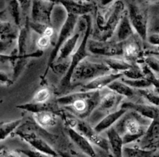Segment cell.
Returning <instances> with one entry per match:
<instances>
[{
  "label": "cell",
  "instance_id": "obj_1",
  "mask_svg": "<svg viewBox=\"0 0 159 157\" xmlns=\"http://www.w3.org/2000/svg\"><path fill=\"white\" fill-rule=\"evenodd\" d=\"M125 13V6L120 0L113 2L104 12H98L95 23V38L99 40H110Z\"/></svg>",
  "mask_w": 159,
  "mask_h": 157
},
{
  "label": "cell",
  "instance_id": "obj_2",
  "mask_svg": "<svg viewBox=\"0 0 159 157\" xmlns=\"http://www.w3.org/2000/svg\"><path fill=\"white\" fill-rule=\"evenodd\" d=\"M99 90L79 91L59 97L57 103L69 110L75 116L84 120L91 115L100 100Z\"/></svg>",
  "mask_w": 159,
  "mask_h": 157
},
{
  "label": "cell",
  "instance_id": "obj_3",
  "mask_svg": "<svg viewBox=\"0 0 159 157\" xmlns=\"http://www.w3.org/2000/svg\"><path fill=\"white\" fill-rule=\"evenodd\" d=\"M82 16L85 19L87 23L86 28L85 30V34H84L83 38H82L81 44L78 47L77 49L75 50V51L73 53L72 55H71L69 68H68V72L64 76L63 79H62L61 82V87L68 88V87H69L71 85V77H72V74L74 72L75 68H76V66L82 60H84L85 58H87L89 55V51H88L87 44H88V40L89 39L90 35H91L92 31L93 30V19H92L91 16L89 13L82 15Z\"/></svg>",
  "mask_w": 159,
  "mask_h": 157
},
{
  "label": "cell",
  "instance_id": "obj_4",
  "mask_svg": "<svg viewBox=\"0 0 159 157\" xmlns=\"http://www.w3.org/2000/svg\"><path fill=\"white\" fill-rule=\"evenodd\" d=\"M111 72L112 70L106 63L92 62L85 58L75 68L71 77V82L90 81L101 75Z\"/></svg>",
  "mask_w": 159,
  "mask_h": 157
},
{
  "label": "cell",
  "instance_id": "obj_5",
  "mask_svg": "<svg viewBox=\"0 0 159 157\" xmlns=\"http://www.w3.org/2000/svg\"><path fill=\"white\" fill-rule=\"evenodd\" d=\"M126 113L120 119V122L116 124V127L118 132L121 135H139L142 138L151 122H142V120L147 118L143 117L136 111L131 112L129 114Z\"/></svg>",
  "mask_w": 159,
  "mask_h": 157
},
{
  "label": "cell",
  "instance_id": "obj_6",
  "mask_svg": "<svg viewBox=\"0 0 159 157\" xmlns=\"http://www.w3.org/2000/svg\"><path fill=\"white\" fill-rule=\"evenodd\" d=\"M79 16H80L76 15V14L68 13L66 20H65V23L62 24L61 27L57 40H56L54 48H53L52 51H51V54H50L49 58H48V66H47L46 70H45L44 74H43V78H45V76L48 74V70L50 69V68H51L52 65L55 62L56 58H57V54H58L62 45L73 34L76 24L78 23Z\"/></svg>",
  "mask_w": 159,
  "mask_h": 157
},
{
  "label": "cell",
  "instance_id": "obj_7",
  "mask_svg": "<svg viewBox=\"0 0 159 157\" xmlns=\"http://www.w3.org/2000/svg\"><path fill=\"white\" fill-rule=\"evenodd\" d=\"M124 42L89 39L87 48L91 54L107 57H116L124 54Z\"/></svg>",
  "mask_w": 159,
  "mask_h": 157
},
{
  "label": "cell",
  "instance_id": "obj_8",
  "mask_svg": "<svg viewBox=\"0 0 159 157\" xmlns=\"http://www.w3.org/2000/svg\"><path fill=\"white\" fill-rule=\"evenodd\" d=\"M130 23L137 34L143 40H147L148 35V23L147 12L136 3H130L127 10Z\"/></svg>",
  "mask_w": 159,
  "mask_h": 157
},
{
  "label": "cell",
  "instance_id": "obj_9",
  "mask_svg": "<svg viewBox=\"0 0 159 157\" xmlns=\"http://www.w3.org/2000/svg\"><path fill=\"white\" fill-rule=\"evenodd\" d=\"M55 5L56 3L48 0H32L30 11L32 21L51 25V15Z\"/></svg>",
  "mask_w": 159,
  "mask_h": 157
},
{
  "label": "cell",
  "instance_id": "obj_10",
  "mask_svg": "<svg viewBox=\"0 0 159 157\" xmlns=\"http://www.w3.org/2000/svg\"><path fill=\"white\" fill-rule=\"evenodd\" d=\"M76 128L79 132L83 134L92 143L102 149L107 153H111L109 140L101 136L99 133L95 131L94 127H91L88 123L84 121H79Z\"/></svg>",
  "mask_w": 159,
  "mask_h": 157
},
{
  "label": "cell",
  "instance_id": "obj_11",
  "mask_svg": "<svg viewBox=\"0 0 159 157\" xmlns=\"http://www.w3.org/2000/svg\"><path fill=\"white\" fill-rule=\"evenodd\" d=\"M16 134L25 141L29 143L34 149L46 154L48 156H57L58 154L55 150L45 141L41 137L32 132H25L23 131H17Z\"/></svg>",
  "mask_w": 159,
  "mask_h": 157
},
{
  "label": "cell",
  "instance_id": "obj_12",
  "mask_svg": "<svg viewBox=\"0 0 159 157\" xmlns=\"http://www.w3.org/2000/svg\"><path fill=\"white\" fill-rule=\"evenodd\" d=\"M123 97L124 96H122L121 95L110 90V91L101 96L99 104L93 111H95V113H109L110 112L113 111V110H116V109H118V105L120 104V101L122 100Z\"/></svg>",
  "mask_w": 159,
  "mask_h": 157
},
{
  "label": "cell",
  "instance_id": "obj_13",
  "mask_svg": "<svg viewBox=\"0 0 159 157\" xmlns=\"http://www.w3.org/2000/svg\"><path fill=\"white\" fill-rule=\"evenodd\" d=\"M124 76L122 72H112L101 75L92 80L89 81L87 83L82 86L84 91H93V90H100L105 87L108 86L112 82L116 79H121Z\"/></svg>",
  "mask_w": 159,
  "mask_h": 157
},
{
  "label": "cell",
  "instance_id": "obj_14",
  "mask_svg": "<svg viewBox=\"0 0 159 157\" xmlns=\"http://www.w3.org/2000/svg\"><path fill=\"white\" fill-rule=\"evenodd\" d=\"M68 136L71 141L76 145L81 151L89 156H96V152L91 144V141L81 132L75 130L73 127H67Z\"/></svg>",
  "mask_w": 159,
  "mask_h": 157
},
{
  "label": "cell",
  "instance_id": "obj_15",
  "mask_svg": "<svg viewBox=\"0 0 159 157\" xmlns=\"http://www.w3.org/2000/svg\"><path fill=\"white\" fill-rule=\"evenodd\" d=\"M128 109L124 108V107H120L119 109H116V110L107 113V116L104 117L94 127L95 131L98 133L100 134L101 132L104 131L108 130L110 127H111L115 123L119 121L126 113L128 112Z\"/></svg>",
  "mask_w": 159,
  "mask_h": 157
},
{
  "label": "cell",
  "instance_id": "obj_16",
  "mask_svg": "<svg viewBox=\"0 0 159 157\" xmlns=\"http://www.w3.org/2000/svg\"><path fill=\"white\" fill-rule=\"evenodd\" d=\"M120 107L138 112L143 117H145L150 120H153L154 118L159 116V110L155 105L152 106L148 104H138V103L124 102L120 104Z\"/></svg>",
  "mask_w": 159,
  "mask_h": 157
},
{
  "label": "cell",
  "instance_id": "obj_17",
  "mask_svg": "<svg viewBox=\"0 0 159 157\" xmlns=\"http://www.w3.org/2000/svg\"><path fill=\"white\" fill-rule=\"evenodd\" d=\"M137 34L134 29L127 12L124 14L116 30V42H125Z\"/></svg>",
  "mask_w": 159,
  "mask_h": 157
},
{
  "label": "cell",
  "instance_id": "obj_18",
  "mask_svg": "<svg viewBox=\"0 0 159 157\" xmlns=\"http://www.w3.org/2000/svg\"><path fill=\"white\" fill-rule=\"evenodd\" d=\"M80 33H75L73 34L65 42L62 47L61 48L57 58L55 59L54 63L61 62L62 61H65L71 57L73 53L75 52V49L77 47L78 43L80 39Z\"/></svg>",
  "mask_w": 159,
  "mask_h": 157
},
{
  "label": "cell",
  "instance_id": "obj_19",
  "mask_svg": "<svg viewBox=\"0 0 159 157\" xmlns=\"http://www.w3.org/2000/svg\"><path fill=\"white\" fill-rule=\"evenodd\" d=\"M107 138L110 145L111 153L114 156H123V149H124V140L122 135L120 134L116 127L112 126L107 130Z\"/></svg>",
  "mask_w": 159,
  "mask_h": 157
},
{
  "label": "cell",
  "instance_id": "obj_20",
  "mask_svg": "<svg viewBox=\"0 0 159 157\" xmlns=\"http://www.w3.org/2000/svg\"><path fill=\"white\" fill-rule=\"evenodd\" d=\"M124 58L130 62H131V63H137L138 60L144 58L143 51L138 40L134 38L128 42H124Z\"/></svg>",
  "mask_w": 159,
  "mask_h": 157
},
{
  "label": "cell",
  "instance_id": "obj_21",
  "mask_svg": "<svg viewBox=\"0 0 159 157\" xmlns=\"http://www.w3.org/2000/svg\"><path fill=\"white\" fill-rule=\"evenodd\" d=\"M107 88L112 90V91H114L115 93L121 95L124 97L125 96L129 99L133 98L135 95V89L124 82L123 80L119 81L118 79L114 80L110 85H108Z\"/></svg>",
  "mask_w": 159,
  "mask_h": 157
},
{
  "label": "cell",
  "instance_id": "obj_22",
  "mask_svg": "<svg viewBox=\"0 0 159 157\" xmlns=\"http://www.w3.org/2000/svg\"><path fill=\"white\" fill-rule=\"evenodd\" d=\"M34 118L37 124L43 128L52 127L57 121V115L51 110H44L34 113Z\"/></svg>",
  "mask_w": 159,
  "mask_h": 157
},
{
  "label": "cell",
  "instance_id": "obj_23",
  "mask_svg": "<svg viewBox=\"0 0 159 157\" xmlns=\"http://www.w3.org/2000/svg\"><path fill=\"white\" fill-rule=\"evenodd\" d=\"M159 138V116L152 120L149 124L145 134L142 137V143H146V145H150L155 140Z\"/></svg>",
  "mask_w": 159,
  "mask_h": 157
},
{
  "label": "cell",
  "instance_id": "obj_24",
  "mask_svg": "<svg viewBox=\"0 0 159 157\" xmlns=\"http://www.w3.org/2000/svg\"><path fill=\"white\" fill-rule=\"evenodd\" d=\"M29 20L26 17V23L20 28L19 32L18 37H17V49H18L19 55H24L26 54V48H27V40L29 30L30 29L29 25Z\"/></svg>",
  "mask_w": 159,
  "mask_h": 157
},
{
  "label": "cell",
  "instance_id": "obj_25",
  "mask_svg": "<svg viewBox=\"0 0 159 157\" xmlns=\"http://www.w3.org/2000/svg\"><path fill=\"white\" fill-rule=\"evenodd\" d=\"M105 63L109 66V68L114 72H123L125 70L128 69L133 65L127 59L116 58L114 57H109L105 60Z\"/></svg>",
  "mask_w": 159,
  "mask_h": 157
},
{
  "label": "cell",
  "instance_id": "obj_26",
  "mask_svg": "<svg viewBox=\"0 0 159 157\" xmlns=\"http://www.w3.org/2000/svg\"><path fill=\"white\" fill-rule=\"evenodd\" d=\"M155 149L146 150V149H140L138 147H129L124 146L123 149V155L124 156L131 157H148L152 156L155 153Z\"/></svg>",
  "mask_w": 159,
  "mask_h": 157
},
{
  "label": "cell",
  "instance_id": "obj_27",
  "mask_svg": "<svg viewBox=\"0 0 159 157\" xmlns=\"http://www.w3.org/2000/svg\"><path fill=\"white\" fill-rule=\"evenodd\" d=\"M17 108L22 109L23 110H26V111L32 112V113H35L37 112L44 111V110H52V107L48 104V103H44V104H40V103H36L33 101L32 103H29V104H25L23 105L17 106Z\"/></svg>",
  "mask_w": 159,
  "mask_h": 157
},
{
  "label": "cell",
  "instance_id": "obj_28",
  "mask_svg": "<svg viewBox=\"0 0 159 157\" xmlns=\"http://www.w3.org/2000/svg\"><path fill=\"white\" fill-rule=\"evenodd\" d=\"M21 121V119H18L15 120V121H9V122L1 123V124H0V137H1V141H3L14 130H16V127L20 124Z\"/></svg>",
  "mask_w": 159,
  "mask_h": 157
},
{
  "label": "cell",
  "instance_id": "obj_29",
  "mask_svg": "<svg viewBox=\"0 0 159 157\" xmlns=\"http://www.w3.org/2000/svg\"><path fill=\"white\" fill-rule=\"evenodd\" d=\"M8 9L13 18L14 22L17 26H20L21 23V16H20V10H22L20 7V2L18 0H9L8 2Z\"/></svg>",
  "mask_w": 159,
  "mask_h": 157
},
{
  "label": "cell",
  "instance_id": "obj_30",
  "mask_svg": "<svg viewBox=\"0 0 159 157\" xmlns=\"http://www.w3.org/2000/svg\"><path fill=\"white\" fill-rule=\"evenodd\" d=\"M122 80L129 85L134 89H138V90H141V89H145L149 88L152 85H153V83L151 80L147 79L146 77L140 78V79H122Z\"/></svg>",
  "mask_w": 159,
  "mask_h": 157
},
{
  "label": "cell",
  "instance_id": "obj_31",
  "mask_svg": "<svg viewBox=\"0 0 159 157\" xmlns=\"http://www.w3.org/2000/svg\"><path fill=\"white\" fill-rule=\"evenodd\" d=\"M122 73L124 75V77L127 78V79H136L145 77L142 67L139 66L137 63H134L130 68L125 70Z\"/></svg>",
  "mask_w": 159,
  "mask_h": 157
},
{
  "label": "cell",
  "instance_id": "obj_32",
  "mask_svg": "<svg viewBox=\"0 0 159 157\" xmlns=\"http://www.w3.org/2000/svg\"><path fill=\"white\" fill-rule=\"evenodd\" d=\"M138 91L150 104H153L156 107H159V92L158 93L155 90H151L150 87L149 88L141 89V90H138Z\"/></svg>",
  "mask_w": 159,
  "mask_h": 157
},
{
  "label": "cell",
  "instance_id": "obj_33",
  "mask_svg": "<svg viewBox=\"0 0 159 157\" xmlns=\"http://www.w3.org/2000/svg\"><path fill=\"white\" fill-rule=\"evenodd\" d=\"M50 97H51V91L48 88H43L35 93L33 98V101L40 104H44L48 102Z\"/></svg>",
  "mask_w": 159,
  "mask_h": 157
},
{
  "label": "cell",
  "instance_id": "obj_34",
  "mask_svg": "<svg viewBox=\"0 0 159 157\" xmlns=\"http://www.w3.org/2000/svg\"><path fill=\"white\" fill-rule=\"evenodd\" d=\"M144 62L154 72L159 73V58L153 55L147 56L144 58Z\"/></svg>",
  "mask_w": 159,
  "mask_h": 157
},
{
  "label": "cell",
  "instance_id": "obj_35",
  "mask_svg": "<svg viewBox=\"0 0 159 157\" xmlns=\"http://www.w3.org/2000/svg\"><path fill=\"white\" fill-rule=\"evenodd\" d=\"M51 43V37H48V36L44 35H40L38 40L37 41V46L39 49L43 50L48 48L50 46Z\"/></svg>",
  "mask_w": 159,
  "mask_h": 157
},
{
  "label": "cell",
  "instance_id": "obj_36",
  "mask_svg": "<svg viewBox=\"0 0 159 157\" xmlns=\"http://www.w3.org/2000/svg\"><path fill=\"white\" fill-rule=\"evenodd\" d=\"M21 7L22 12L25 15H27L31 11L32 0H18Z\"/></svg>",
  "mask_w": 159,
  "mask_h": 157
},
{
  "label": "cell",
  "instance_id": "obj_37",
  "mask_svg": "<svg viewBox=\"0 0 159 157\" xmlns=\"http://www.w3.org/2000/svg\"><path fill=\"white\" fill-rule=\"evenodd\" d=\"M20 152L23 153V155H27V156H32V157H43V156H48L46 154L43 153V152H40V151L37 150V149H27V150H20Z\"/></svg>",
  "mask_w": 159,
  "mask_h": 157
},
{
  "label": "cell",
  "instance_id": "obj_38",
  "mask_svg": "<svg viewBox=\"0 0 159 157\" xmlns=\"http://www.w3.org/2000/svg\"><path fill=\"white\" fill-rule=\"evenodd\" d=\"M147 40L149 44L153 46H159V34L157 33H150L148 35Z\"/></svg>",
  "mask_w": 159,
  "mask_h": 157
},
{
  "label": "cell",
  "instance_id": "obj_39",
  "mask_svg": "<svg viewBox=\"0 0 159 157\" xmlns=\"http://www.w3.org/2000/svg\"><path fill=\"white\" fill-rule=\"evenodd\" d=\"M149 33L159 34V18H155L148 24Z\"/></svg>",
  "mask_w": 159,
  "mask_h": 157
},
{
  "label": "cell",
  "instance_id": "obj_40",
  "mask_svg": "<svg viewBox=\"0 0 159 157\" xmlns=\"http://www.w3.org/2000/svg\"><path fill=\"white\" fill-rule=\"evenodd\" d=\"M0 80H1L2 84H6V85H9V84L12 83V81L9 79L7 75L4 72H1V76H0Z\"/></svg>",
  "mask_w": 159,
  "mask_h": 157
},
{
  "label": "cell",
  "instance_id": "obj_41",
  "mask_svg": "<svg viewBox=\"0 0 159 157\" xmlns=\"http://www.w3.org/2000/svg\"><path fill=\"white\" fill-rule=\"evenodd\" d=\"M116 0H99V3L103 7H107L109 5H111L113 2H115Z\"/></svg>",
  "mask_w": 159,
  "mask_h": 157
},
{
  "label": "cell",
  "instance_id": "obj_42",
  "mask_svg": "<svg viewBox=\"0 0 159 157\" xmlns=\"http://www.w3.org/2000/svg\"><path fill=\"white\" fill-rule=\"evenodd\" d=\"M149 146H153V147H155H155L159 148V138L157 140H155L153 143H152V144H151Z\"/></svg>",
  "mask_w": 159,
  "mask_h": 157
},
{
  "label": "cell",
  "instance_id": "obj_43",
  "mask_svg": "<svg viewBox=\"0 0 159 157\" xmlns=\"http://www.w3.org/2000/svg\"><path fill=\"white\" fill-rule=\"evenodd\" d=\"M153 156H158V157H159V150H158V151L155 150V153H154Z\"/></svg>",
  "mask_w": 159,
  "mask_h": 157
},
{
  "label": "cell",
  "instance_id": "obj_44",
  "mask_svg": "<svg viewBox=\"0 0 159 157\" xmlns=\"http://www.w3.org/2000/svg\"><path fill=\"white\" fill-rule=\"evenodd\" d=\"M149 1H152V2H155V1H158V0H149Z\"/></svg>",
  "mask_w": 159,
  "mask_h": 157
},
{
  "label": "cell",
  "instance_id": "obj_45",
  "mask_svg": "<svg viewBox=\"0 0 159 157\" xmlns=\"http://www.w3.org/2000/svg\"><path fill=\"white\" fill-rule=\"evenodd\" d=\"M158 51H159V46L158 47Z\"/></svg>",
  "mask_w": 159,
  "mask_h": 157
},
{
  "label": "cell",
  "instance_id": "obj_46",
  "mask_svg": "<svg viewBox=\"0 0 159 157\" xmlns=\"http://www.w3.org/2000/svg\"><path fill=\"white\" fill-rule=\"evenodd\" d=\"M158 92H159V91H158Z\"/></svg>",
  "mask_w": 159,
  "mask_h": 157
}]
</instances>
